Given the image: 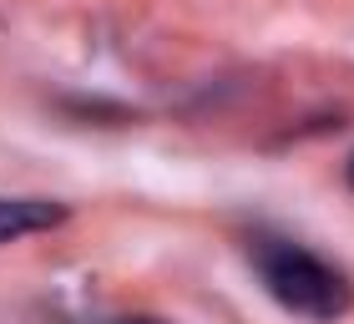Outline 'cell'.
Instances as JSON below:
<instances>
[{"mask_svg": "<svg viewBox=\"0 0 354 324\" xmlns=\"http://www.w3.org/2000/svg\"><path fill=\"white\" fill-rule=\"evenodd\" d=\"M248 258L259 269V284L268 289L273 304H283L288 314L309 319V324H334L354 309V284L344 269H334L329 258L309 253L294 238H273L259 233L248 243Z\"/></svg>", "mask_w": 354, "mask_h": 324, "instance_id": "6da1fadb", "label": "cell"}, {"mask_svg": "<svg viewBox=\"0 0 354 324\" xmlns=\"http://www.w3.org/2000/svg\"><path fill=\"white\" fill-rule=\"evenodd\" d=\"M91 324H167L157 314H117V319H91Z\"/></svg>", "mask_w": 354, "mask_h": 324, "instance_id": "3957f363", "label": "cell"}, {"mask_svg": "<svg viewBox=\"0 0 354 324\" xmlns=\"http://www.w3.org/2000/svg\"><path fill=\"white\" fill-rule=\"evenodd\" d=\"M71 218L66 203L56 198H0V243L30 238V233H51Z\"/></svg>", "mask_w": 354, "mask_h": 324, "instance_id": "7a4b0ae2", "label": "cell"}, {"mask_svg": "<svg viewBox=\"0 0 354 324\" xmlns=\"http://www.w3.org/2000/svg\"><path fill=\"white\" fill-rule=\"evenodd\" d=\"M344 177H349V188H354V157H349V168H344Z\"/></svg>", "mask_w": 354, "mask_h": 324, "instance_id": "277c9868", "label": "cell"}]
</instances>
